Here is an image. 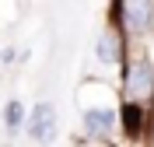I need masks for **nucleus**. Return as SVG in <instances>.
Segmentation results:
<instances>
[{
  "label": "nucleus",
  "instance_id": "1",
  "mask_svg": "<svg viewBox=\"0 0 154 147\" xmlns=\"http://www.w3.org/2000/svg\"><path fill=\"white\" fill-rule=\"evenodd\" d=\"M126 95H130L133 105H140V102H147L154 95V63L151 60L140 56L130 63V70H126Z\"/></svg>",
  "mask_w": 154,
  "mask_h": 147
},
{
  "label": "nucleus",
  "instance_id": "2",
  "mask_svg": "<svg viewBox=\"0 0 154 147\" xmlns=\"http://www.w3.org/2000/svg\"><path fill=\"white\" fill-rule=\"evenodd\" d=\"M28 133L35 144L49 147L53 140H56L60 133V123H56V109L49 105V102H38L35 109H32V116H28Z\"/></svg>",
  "mask_w": 154,
  "mask_h": 147
},
{
  "label": "nucleus",
  "instance_id": "3",
  "mask_svg": "<svg viewBox=\"0 0 154 147\" xmlns=\"http://www.w3.org/2000/svg\"><path fill=\"white\" fill-rule=\"evenodd\" d=\"M84 130H88V137H109L116 130V109L112 105H88L84 109Z\"/></svg>",
  "mask_w": 154,
  "mask_h": 147
},
{
  "label": "nucleus",
  "instance_id": "4",
  "mask_svg": "<svg viewBox=\"0 0 154 147\" xmlns=\"http://www.w3.org/2000/svg\"><path fill=\"white\" fill-rule=\"evenodd\" d=\"M116 14H123V25L130 32H144L154 18V4H119Z\"/></svg>",
  "mask_w": 154,
  "mask_h": 147
},
{
  "label": "nucleus",
  "instance_id": "5",
  "mask_svg": "<svg viewBox=\"0 0 154 147\" xmlns=\"http://www.w3.org/2000/svg\"><path fill=\"white\" fill-rule=\"evenodd\" d=\"M116 119H123V133L130 140H140L144 137V105H133V102H126L123 109H119V116Z\"/></svg>",
  "mask_w": 154,
  "mask_h": 147
},
{
  "label": "nucleus",
  "instance_id": "6",
  "mask_svg": "<svg viewBox=\"0 0 154 147\" xmlns=\"http://www.w3.org/2000/svg\"><path fill=\"white\" fill-rule=\"evenodd\" d=\"M119 49H123V39H119V32H116V28H109L105 35L98 39V60H102V63H119V56H123Z\"/></svg>",
  "mask_w": 154,
  "mask_h": 147
},
{
  "label": "nucleus",
  "instance_id": "7",
  "mask_svg": "<svg viewBox=\"0 0 154 147\" xmlns=\"http://www.w3.org/2000/svg\"><path fill=\"white\" fill-rule=\"evenodd\" d=\"M4 119H7V130H18V126H21V119H25V105H21L18 98H14V102H7Z\"/></svg>",
  "mask_w": 154,
  "mask_h": 147
}]
</instances>
